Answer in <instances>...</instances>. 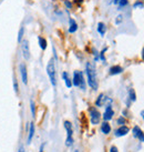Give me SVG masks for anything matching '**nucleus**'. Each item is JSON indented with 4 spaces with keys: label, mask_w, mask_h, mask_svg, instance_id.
Segmentation results:
<instances>
[{
    "label": "nucleus",
    "mask_w": 144,
    "mask_h": 152,
    "mask_svg": "<svg viewBox=\"0 0 144 152\" xmlns=\"http://www.w3.org/2000/svg\"><path fill=\"white\" fill-rule=\"evenodd\" d=\"M87 76H88V83L93 90H97L99 85H97V71H95V66L93 62H88L85 67Z\"/></svg>",
    "instance_id": "1"
},
{
    "label": "nucleus",
    "mask_w": 144,
    "mask_h": 152,
    "mask_svg": "<svg viewBox=\"0 0 144 152\" xmlns=\"http://www.w3.org/2000/svg\"><path fill=\"white\" fill-rule=\"evenodd\" d=\"M47 73L49 76V79H50L51 83L53 87L57 86V72H55V60L51 59L49 61V64L47 66Z\"/></svg>",
    "instance_id": "2"
},
{
    "label": "nucleus",
    "mask_w": 144,
    "mask_h": 152,
    "mask_svg": "<svg viewBox=\"0 0 144 152\" xmlns=\"http://www.w3.org/2000/svg\"><path fill=\"white\" fill-rule=\"evenodd\" d=\"M72 85L76 88H80L81 90H85V81L83 78V73L81 71H74Z\"/></svg>",
    "instance_id": "3"
},
{
    "label": "nucleus",
    "mask_w": 144,
    "mask_h": 152,
    "mask_svg": "<svg viewBox=\"0 0 144 152\" xmlns=\"http://www.w3.org/2000/svg\"><path fill=\"white\" fill-rule=\"evenodd\" d=\"M64 128L67 130V133H68V137H67V140H65V145L67 147H71L73 144V138H72V134H73V128H72V124L70 121H64Z\"/></svg>",
    "instance_id": "4"
},
{
    "label": "nucleus",
    "mask_w": 144,
    "mask_h": 152,
    "mask_svg": "<svg viewBox=\"0 0 144 152\" xmlns=\"http://www.w3.org/2000/svg\"><path fill=\"white\" fill-rule=\"evenodd\" d=\"M21 52L22 56L25 60L30 59V48H29V41L28 40H22L21 42Z\"/></svg>",
    "instance_id": "5"
},
{
    "label": "nucleus",
    "mask_w": 144,
    "mask_h": 152,
    "mask_svg": "<svg viewBox=\"0 0 144 152\" xmlns=\"http://www.w3.org/2000/svg\"><path fill=\"white\" fill-rule=\"evenodd\" d=\"M90 118H91L92 124H97V123L100 122L101 114H100V112H99L95 108H91V109H90Z\"/></svg>",
    "instance_id": "6"
},
{
    "label": "nucleus",
    "mask_w": 144,
    "mask_h": 152,
    "mask_svg": "<svg viewBox=\"0 0 144 152\" xmlns=\"http://www.w3.org/2000/svg\"><path fill=\"white\" fill-rule=\"evenodd\" d=\"M113 115H114V111L112 110V107L110 104H108L105 108V111H104V114H103V119H104V121H109L111 119L113 118Z\"/></svg>",
    "instance_id": "7"
},
{
    "label": "nucleus",
    "mask_w": 144,
    "mask_h": 152,
    "mask_svg": "<svg viewBox=\"0 0 144 152\" xmlns=\"http://www.w3.org/2000/svg\"><path fill=\"white\" fill-rule=\"evenodd\" d=\"M132 132H133V137H134V138H137L141 142H144V133L142 132V130H141L137 126H135V127L133 128Z\"/></svg>",
    "instance_id": "8"
},
{
    "label": "nucleus",
    "mask_w": 144,
    "mask_h": 152,
    "mask_svg": "<svg viewBox=\"0 0 144 152\" xmlns=\"http://www.w3.org/2000/svg\"><path fill=\"white\" fill-rule=\"evenodd\" d=\"M19 69H20V75H21L22 81H23V83H25V85H27V83H28V73H27V68H25V64H21L20 66H19Z\"/></svg>",
    "instance_id": "9"
},
{
    "label": "nucleus",
    "mask_w": 144,
    "mask_h": 152,
    "mask_svg": "<svg viewBox=\"0 0 144 152\" xmlns=\"http://www.w3.org/2000/svg\"><path fill=\"white\" fill-rule=\"evenodd\" d=\"M106 101L112 102V100H111V99H108L103 93H101V94L97 97V101H95V104H97V107H102V106H104V104H105Z\"/></svg>",
    "instance_id": "10"
},
{
    "label": "nucleus",
    "mask_w": 144,
    "mask_h": 152,
    "mask_svg": "<svg viewBox=\"0 0 144 152\" xmlns=\"http://www.w3.org/2000/svg\"><path fill=\"white\" fill-rule=\"evenodd\" d=\"M130 129L127 127V126H121V127L115 130V137H123V135H127L129 133Z\"/></svg>",
    "instance_id": "11"
},
{
    "label": "nucleus",
    "mask_w": 144,
    "mask_h": 152,
    "mask_svg": "<svg viewBox=\"0 0 144 152\" xmlns=\"http://www.w3.org/2000/svg\"><path fill=\"white\" fill-rule=\"evenodd\" d=\"M123 71V68L120 66H113L110 68V75L111 76H115V75H120Z\"/></svg>",
    "instance_id": "12"
},
{
    "label": "nucleus",
    "mask_w": 144,
    "mask_h": 152,
    "mask_svg": "<svg viewBox=\"0 0 144 152\" xmlns=\"http://www.w3.org/2000/svg\"><path fill=\"white\" fill-rule=\"evenodd\" d=\"M34 135V124L33 123H30V128H29V135H28V142L27 143L30 144L31 141H32V138Z\"/></svg>",
    "instance_id": "13"
},
{
    "label": "nucleus",
    "mask_w": 144,
    "mask_h": 152,
    "mask_svg": "<svg viewBox=\"0 0 144 152\" xmlns=\"http://www.w3.org/2000/svg\"><path fill=\"white\" fill-rule=\"evenodd\" d=\"M101 131L102 133H104V134H108V133H110L111 132V127L110 124L108 122H103L101 126Z\"/></svg>",
    "instance_id": "14"
},
{
    "label": "nucleus",
    "mask_w": 144,
    "mask_h": 152,
    "mask_svg": "<svg viewBox=\"0 0 144 152\" xmlns=\"http://www.w3.org/2000/svg\"><path fill=\"white\" fill-rule=\"evenodd\" d=\"M106 31V27L103 22H99L97 23V32L101 34V36H104Z\"/></svg>",
    "instance_id": "15"
},
{
    "label": "nucleus",
    "mask_w": 144,
    "mask_h": 152,
    "mask_svg": "<svg viewBox=\"0 0 144 152\" xmlns=\"http://www.w3.org/2000/svg\"><path fill=\"white\" fill-rule=\"evenodd\" d=\"M70 28H69V32L70 34H73V32H76V30H78V25H76V22L73 20V19H70Z\"/></svg>",
    "instance_id": "16"
},
{
    "label": "nucleus",
    "mask_w": 144,
    "mask_h": 152,
    "mask_svg": "<svg viewBox=\"0 0 144 152\" xmlns=\"http://www.w3.org/2000/svg\"><path fill=\"white\" fill-rule=\"evenodd\" d=\"M62 77H63V80H64V83H65V86H67L68 88H71V87H72V81L70 80L68 73H67V72H63V73H62Z\"/></svg>",
    "instance_id": "17"
},
{
    "label": "nucleus",
    "mask_w": 144,
    "mask_h": 152,
    "mask_svg": "<svg viewBox=\"0 0 144 152\" xmlns=\"http://www.w3.org/2000/svg\"><path fill=\"white\" fill-rule=\"evenodd\" d=\"M38 41H39V46H40V48H41L42 50H46V49H47V40H46L44 38H42V37H39Z\"/></svg>",
    "instance_id": "18"
},
{
    "label": "nucleus",
    "mask_w": 144,
    "mask_h": 152,
    "mask_svg": "<svg viewBox=\"0 0 144 152\" xmlns=\"http://www.w3.org/2000/svg\"><path fill=\"white\" fill-rule=\"evenodd\" d=\"M129 98H130L131 101H135L136 100V96H135L134 89H130V90H129Z\"/></svg>",
    "instance_id": "19"
},
{
    "label": "nucleus",
    "mask_w": 144,
    "mask_h": 152,
    "mask_svg": "<svg viewBox=\"0 0 144 152\" xmlns=\"http://www.w3.org/2000/svg\"><path fill=\"white\" fill-rule=\"evenodd\" d=\"M23 34H25V27L22 26L21 28H20V30H19V32H18V42H21L22 41Z\"/></svg>",
    "instance_id": "20"
},
{
    "label": "nucleus",
    "mask_w": 144,
    "mask_h": 152,
    "mask_svg": "<svg viewBox=\"0 0 144 152\" xmlns=\"http://www.w3.org/2000/svg\"><path fill=\"white\" fill-rule=\"evenodd\" d=\"M30 109L32 112V117H36V106H34V102L32 100L30 101Z\"/></svg>",
    "instance_id": "21"
},
{
    "label": "nucleus",
    "mask_w": 144,
    "mask_h": 152,
    "mask_svg": "<svg viewBox=\"0 0 144 152\" xmlns=\"http://www.w3.org/2000/svg\"><path fill=\"white\" fill-rule=\"evenodd\" d=\"M127 4H129V1H127V0H120V2L118 4H119L120 8H122V7H125V6H127Z\"/></svg>",
    "instance_id": "22"
},
{
    "label": "nucleus",
    "mask_w": 144,
    "mask_h": 152,
    "mask_svg": "<svg viewBox=\"0 0 144 152\" xmlns=\"http://www.w3.org/2000/svg\"><path fill=\"white\" fill-rule=\"evenodd\" d=\"M13 89H15L16 93H18V82L16 78H13Z\"/></svg>",
    "instance_id": "23"
},
{
    "label": "nucleus",
    "mask_w": 144,
    "mask_h": 152,
    "mask_svg": "<svg viewBox=\"0 0 144 152\" xmlns=\"http://www.w3.org/2000/svg\"><path fill=\"white\" fill-rule=\"evenodd\" d=\"M125 123V119L123 118V117H120L119 119H118V124H121V126H123Z\"/></svg>",
    "instance_id": "24"
},
{
    "label": "nucleus",
    "mask_w": 144,
    "mask_h": 152,
    "mask_svg": "<svg viewBox=\"0 0 144 152\" xmlns=\"http://www.w3.org/2000/svg\"><path fill=\"white\" fill-rule=\"evenodd\" d=\"M134 7H135V8H137V7H140V8H142V7H143V4H142L141 1H139V2H135V4H134Z\"/></svg>",
    "instance_id": "25"
},
{
    "label": "nucleus",
    "mask_w": 144,
    "mask_h": 152,
    "mask_svg": "<svg viewBox=\"0 0 144 152\" xmlns=\"http://www.w3.org/2000/svg\"><path fill=\"white\" fill-rule=\"evenodd\" d=\"M110 152H119V151H118V148H116V147H111Z\"/></svg>",
    "instance_id": "26"
},
{
    "label": "nucleus",
    "mask_w": 144,
    "mask_h": 152,
    "mask_svg": "<svg viewBox=\"0 0 144 152\" xmlns=\"http://www.w3.org/2000/svg\"><path fill=\"white\" fill-rule=\"evenodd\" d=\"M44 145H46V143H42V144H41V147H40V150H39V152H43V149H44Z\"/></svg>",
    "instance_id": "27"
},
{
    "label": "nucleus",
    "mask_w": 144,
    "mask_h": 152,
    "mask_svg": "<svg viewBox=\"0 0 144 152\" xmlns=\"http://www.w3.org/2000/svg\"><path fill=\"white\" fill-rule=\"evenodd\" d=\"M65 6H67V7H68V8H71V2H69V1H65Z\"/></svg>",
    "instance_id": "28"
},
{
    "label": "nucleus",
    "mask_w": 144,
    "mask_h": 152,
    "mask_svg": "<svg viewBox=\"0 0 144 152\" xmlns=\"http://www.w3.org/2000/svg\"><path fill=\"white\" fill-rule=\"evenodd\" d=\"M18 152H25V148H23V145H21V147L19 148V151Z\"/></svg>",
    "instance_id": "29"
},
{
    "label": "nucleus",
    "mask_w": 144,
    "mask_h": 152,
    "mask_svg": "<svg viewBox=\"0 0 144 152\" xmlns=\"http://www.w3.org/2000/svg\"><path fill=\"white\" fill-rule=\"evenodd\" d=\"M121 18H122V16H119V17H118V19H116V23H119V22H121V20H122Z\"/></svg>",
    "instance_id": "30"
},
{
    "label": "nucleus",
    "mask_w": 144,
    "mask_h": 152,
    "mask_svg": "<svg viewBox=\"0 0 144 152\" xmlns=\"http://www.w3.org/2000/svg\"><path fill=\"white\" fill-rule=\"evenodd\" d=\"M141 117H142V119L144 120V110H142V111H141Z\"/></svg>",
    "instance_id": "31"
},
{
    "label": "nucleus",
    "mask_w": 144,
    "mask_h": 152,
    "mask_svg": "<svg viewBox=\"0 0 144 152\" xmlns=\"http://www.w3.org/2000/svg\"><path fill=\"white\" fill-rule=\"evenodd\" d=\"M74 2H76V4H81L82 0H74Z\"/></svg>",
    "instance_id": "32"
},
{
    "label": "nucleus",
    "mask_w": 144,
    "mask_h": 152,
    "mask_svg": "<svg viewBox=\"0 0 144 152\" xmlns=\"http://www.w3.org/2000/svg\"><path fill=\"white\" fill-rule=\"evenodd\" d=\"M142 59H143V61H144V48H143V50H142Z\"/></svg>",
    "instance_id": "33"
},
{
    "label": "nucleus",
    "mask_w": 144,
    "mask_h": 152,
    "mask_svg": "<svg viewBox=\"0 0 144 152\" xmlns=\"http://www.w3.org/2000/svg\"><path fill=\"white\" fill-rule=\"evenodd\" d=\"M119 2H120V0H114V4H118Z\"/></svg>",
    "instance_id": "34"
},
{
    "label": "nucleus",
    "mask_w": 144,
    "mask_h": 152,
    "mask_svg": "<svg viewBox=\"0 0 144 152\" xmlns=\"http://www.w3.org/2000/svg\"><path fill=\"white\" fill-rule=\"evenodd\" d=\"M76 152H79V151H78V150H76Z\"/></svg>",
    "instance_id": "35"
}]
</instances>
